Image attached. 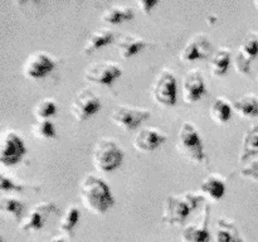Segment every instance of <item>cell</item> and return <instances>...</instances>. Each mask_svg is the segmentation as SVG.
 Here are the masks:
<instances>
[{
	"instance_id": "obj_2",
	"label": "cell",
	"mask_w": 258,
	"mask_h": 242,
	"mask_svg": "<svg viewBox=\"0 0 258 242\" xmlns=\"http://www.w3.org/2000/svg\"><path fill=\"white\" fill-rule=\"evenodd\" d=\"M206 201L201 193L183 192L180 194H170L164 201L161 221L168 226H178L184 223L189 214L197 209L201 202Z\"/></svg>"
},
{
	"instance_id": "obj_35",
	"label": "cell",
	"mask_w": 258,
	"mask_h": 242,
	"mask_svg": "<svg viewBox=\"0 0 258 242\" xmlns=\"http://www.w3.org/2000/svg\"><path fill=\"white\" fill-rule=\"evenodd\" d=\"M30 242H34V241H30Z\"/></svg>"
},
{
	"instance_id": "obj_11",
	"label": "cell",
	"mask_w": 258,
	"mask_h": 242,
	"mask_svg": "<svg viewBox=\"0 0 258 242\" xmlns=\"http://www.w3.org/2000/svg\"><path fill=\"white\" fill-rule=\"evenodd\" d=\"M55 67V58L45 50H37L25 58L23 63V75L27 78L37 80L47 76Z\"/></svg>"
},
{
	"instance_id": "obj_31",
	"label": "cell",
	"mask_w": 258,
	"mask_h": 242,
	"mask_svg": "<svg viewBox=\"0 0 258 242\" xmlns=\"http://www.w3.org/2000/svg\"><path fill=\"white\" fill-rule=\"evenodd\" d=\"M239 174H241L242 176H244V178L253 179V180L258 182V158L252 160L251 163L247 164V165H244L243 168L241 169V171H239Z\"/></svg>"
},
{
	"instance_id": "obj_1",
	"label": "cell",
	"mask_w": 258,
	"mask_h": 242,
	"mask_svg": "<svg viewBox=\"0 0 258 242\" xmlns=\"http://www.w3.org/2000/svg\"><path fill=\"white\" fill-rule=\"evenodd\" d=\"M83 206L93 214H105L115 204L108 184L95 174H86L80 182L78 192Z\"/></svg>"
},
{
	"instance_id": "obj_28",
	"label": "cell",
	"mask_w": 258,
	"mask_h": 242,
	"mask_svg": "<svg viewBox=\"0 0 258 242\" xmlns=\"http://www.w3.org/2000/svg\"><path fill=\"white\" fill-rule=\"evenodd\" d=\"M32 134L34 138L40 140H48V139L55 138V128L54 124L48 118V120H37L32 125Z\"/></svg>"
},
{
	"instance_id": "obj_22",
	"label": "cell",
	"mask_w": 258,
	"mask_h": 242,
	"mask_svg": "<svg viewBox=\"0 0 258 242\" xmlns=\"http://www.w3.org/2000/svg\"><path fill=\"white\" fill-rule=\"evenodd\" d=\"M232 107L242 117H256L258 116V96L254 93H244L232 102Z\"/></svg>"
},
{
	"instance_id": "obj_9",
	"label": "cell",
	"mask_w": 258,
	"mask_h": 242,
	"mask_svg": "<svg viewBox=\"0 0 258 242\" xmlns=\"http://www.w3.org/2000/svg\"><path fill=\"white\" fill-rule=\"evenodd\" d=\"M150 116L151 112L148 108L128 105L116 106L110 113V118L112 120V123L126 131L136 129L139 125H141L143 121L148 120Z\"/></svg>"
},
{
	"instance_id": "obj_19",
	"label": "cell",
	"mask_w": 258,
	"mask_h": 242,
	"mask_svg": "<svg viewBox=\"0 0 258 242\" xmlns=\"http://www.w3.org/2000/svg\"><path fill=\"white\" fill-rule=\"evenodd\" d=\"M199 192L204 198H208L209 201H219L226 193V179L218 174H209L202 182Z\"/></svg>"
},
{
	"instance_id": "obj_8",
	"label": "cell",
	"mask_w": 258,
	"mask_h": 242,
	"mask_svg": "<svg viewBox=\"0 0 258 242\" xmlns=\"http://www.w3.org/2000/svg\"><path fill=\"white\" fill-rule=\"evenodd\" d=\"M153 98L163 106H173L176 103V78L170 70H163L154 80L151 87Z\"/></svg>"
},
{
	"instance_id": "obj_3",
	"label": "cell",
	"mask_w": 258,
	"mask_h": 242,
	"mask_svg": "<svg viewBox=\"0 0 258 242\" xmlns=\"http://www.w3.org/2000/svg\"><path fill=\"white\" fill-rule=\"evenodd\" d=\"M176 149L180 155L193 163H204L207 159L203 139L196 126L188 121H184L179 129Z\"/></svg>"
},
{
	"instance_id": "obj_20",
	"label": "cell",
	"mask_w": 258,
	"mask_h": 242,
	"mask_svg": "<svg viewBox=\"0 0 258 242\" xmlns=\"http://www.w3.org/2000/svg\"><path fill=\"white\" fill-rule=\"evenodd\" d=\"M113 40H115V33L112 30L108 29V28H97V29L92 30L87 35L85 44L82 45V49H81V53L91 54L100 47H103V45L108 44Z\"/></svg>"
},
{
	"instance_id": "obj_23",
	"label": "cell",
	"mask_w": 258,
	"mask_h": 242,
	"mask_svg": "<svg viewBox=\"0 0 258 242\" xmlns=\"http://www.w3.org/2000/svg\"><path fill=\"white\" fill-rule=\"evenodd\" d=\"M135 17V9L130 5H111L101 14V22L108 24H118L125 20H131Z\"/></svg>"
},
{
	"instance_id": "obj_18",
	"label": "cell",
	"mask_w": 258,
	"mask_h": 242,
	"mask_svg": "<svg viewBox=\"0 0 258 242\" xmlns=\"http://www.w3.org/2000/svg\"><path fill=\"white\" fill-rule=\"evenodd\" d=\"M213 242H244V238L232 219L219 217L216 222Z\"/></svg>"
},
{
	"instance_id": "obj_25",
	"label": "cell",
	"mask_w": 258,
	"mask_h": 242,
	"mask_svg": "<svg viewBox=\"0 0 258 242\" xmlns=\"http://www.w3.org/2000/svg\"><path fill=\"white\" fill-rule=\"evenodd\" d=\"M229 65H231V50L226 47H221L214 50L209 59V68L212 75L214 76L226 75Z\"/></svg>"
},
{
	"instance_id": "obj_15",
	"label": "cell",
	"mask_w": 258,
	"mask_h": 242,
	"mask_svg": "<svg viewBox=\"0 0 258 242\" xmlns=\"http://www.w3.org/2000/svg\"><path fill=\"white\" fill-rule=\"evenodd\" d=\"M181 91H183V100L186 103L196 102L202 96L206 95V81H204V76L202 71H199L198 68H193V70L188 71L184 75Z\"/></svg>"
},
{
	"instance_id": "obj_17",
	"label": "cell",
	"mask_w": 258,
	"mask_h": 242,
	"mask_svg": "<svg viewBox=\"0 0 258 242\" xmlns=\"http://www.w3.org/2000/svg\"><path fill=\"white\" fill-rule=\"evenodd\" d=\"M151 44L153 42L150 40L134 34H122L116 39V48L121 58L131 57Z\"/></svg>"
},
{
	"instance_id": "obj_6",
	"label": "cell",
	"mask_w": 258,
	"mask_h": 242,
	"mask_svg": "<svg viewBox=\"0 0 258 242\" xmlns=\"http://www.w3.org/2000/svg\"><path fill=\"white\" fill-rule=\"evenodd\" d=\"M70 108L73 117L82 123L100 110L101 100L92 90L83 87L75 93Z\"/></svg>"
},
{
	"instance_id": "obj_14",
	"label": "cell",
	"mask_w": 258,
	"mask_h": 242,
	"mask_svg": "<svg viewBox=\"0 0 258 242\" xmlns=\"http://www.w3.org/2000/svg\"><path fill=\"white\" fill-rule=\"evenodd\" d=\"M212 50H213V44L211 43L209 38L206 34H203V33H198V34L193 35L186 42L179 57L184 62H191V60L196 59H206L209 55L213 54Z\"/></svg>"
},
{
	"instance_id": "obj_5",
	"label": "cell",
	"mask_w": 258,
	"mask_h": 242,
	"mask_svg": "<svg viewBox=\"0 0 258 242\" xmlns=\"http://www.w3.org/2000/svg\"><path fill=\"white\" fill-rule=\"evenodd\" d=\"M122 75V67L112 60H96L90 63L83 71V78L97 85H112Z\"/></svg>"
},
{
	"instance_id": "obj_34",
	"label": "cell",
	"mask_w": 258,
	"mask_h": 242,
	"mask_svg": "<svg viewBox=\"0 0 258 242\" xmlns=\"http://www.w3.org/2000/svg\"><path fill=\"white\" fill-rule=\"evenodd\" d=\"M253 5H254V7H256L257 9H258V0H254V2H253Z\"/></svg>"
},
{
	"instance_id": "obj_12",
	"label": "cell",
	"mask_w": 258,
	"mask_h": 242,
	"mask_svg": "<svg viewBox=\"0 0 258 242\" xmlns=\"http://www.w3.org/2000/svg\"><path fill=\"white\" fill-rule=\"evenodd\" d=\"M58 211V207L54 202H42L38 203L28 212L24 218L19 222L18 228L22 232H35L43 228L47 219L54 212Z\"/></svg>"
},
{
	"instance_id": "obj_29",
	"label": "cell",
	"mask_w": 258,
	"mask_h": 242,
	"mask_svg": "<svg viewBox=\"0 0 258 242\" xmlns=\"http://www.w3.org/2000/svg\"><path fill=\"white\" fill-rule=\"evenodd\" d=\"M57 111V105L54 100L49 97H45L40 100L33 108V113L37 117V120H48L50 116H53Z\"/></svg>"
},
{
	"instance_id": "obj_4",
	"label": "cell",
	"mask_w": 258,
	"mask_h": 242,
	"mask_svg": "<svg viewBox=\"0 0 258 242\" xmlns=\"http://www.w3.org/2000/svg\"><path fill=\"white\" fill-rule=\"evenodd\" d=\"M123 150L113 139L102 138L96 143L92 153L93 165L100 171H112L122 164Z\"/></svg>"
},
{
	"instance_id": "obj_10",
	"label": "cell",
	"mask_w": 258,
	"mask_h": 242,
	"mask_svg": "<svg viewBox=\"0 0 258 242\" xmlns=\"http://www.w3.org/2000/svg\"><path fill=\"white\" fill-rule=\"evenodd\" d=\"M258 57V33L248 32L239 44L234 55V68L241 75H249L251 66Z\"/></svg>"
},
{
	"instance_id": "obj_27",
	"label": "cell",
	"mask_w": 258,
	"mask_h": 242,
	"mask_svg": "<svg viewBox=\"0 0 258 242\" xmlns=\"http://www.w3.org/2000/svg\"><path fill=\"white\" fill-rule=\"evenodd\" d=\"M78 219H80V211L75 204H71L67 207L62 218H60L59 224H58V231L64 236L71 237L73 234V229H75Z\"/></svg>"
},
{
	"instance_id": "obj_36",
	"label": "cell",
	"mask_w": 258,
	"mask_h": 242,
	"mask_svg": "<svg viewBox=\"0 0 258 242\" xmlns=\"http://www.w3.org/2000/svg\"><path fill=\"white\" fill-rule=\"evenodd\" d=\"M257 78H258V76H257Z\"/></svg>"
},
{
	"instance_id": "obj_30",
	"label": "cell",
	"mask_w": 258,
	"mask_h": 242,
	"mask_svg": "<svg viewBox=\"0 0 258 242\" xmlns=\"http://www.w3.org/2000/svg\"><path fill=\"white\" fill-rule=\"evenodd\" d=\"M25 187L18 183L5 173L0 174V191L2 192H23Z\"/></svg>"
},
{
	"instance_id": "obj_16",
	"label": "cell",
	"mask_w": 258,
	"mask_h": 242,
	"mask_svg": "<svg viewBox=\"0 0 258 242\" xmlns=\"http://www.w3.org/2000/svg\"><path fill=\"white\" fill-rule=\"evenodd\" d=\"M166 141V135L156 128H143L134 138V146L139 151H153Z\"/></svg>"
},
{
	"instance_id": "obj_33",
	"label": "cell",
	"mask_w": 258,
	"mask_h": 242,
	"mask_svg": "<svg viewBox=\"0 0 258 242\" xmlns=\"http://www.w3.org/2000/svg\"><path fill=\"white\" fill-rule=\"evenodd\" d=\"M48 242H66V241L62 236H54V237H52V238H50Z\"/></svg>"
},
{
	"instance_id": "obj_7",
	"label": "cell",
	"mask_w": 258,
	"mask_h": 242,
	"mask_svg": "<svg viewBox=\"0 0 258 242\" xmlns=\"http://www.w3.org/2000/svg\"><path fill=\"white\" fill-rule=\"evenodd\" d=\"M27 148L22 136L14 130H5L0 139V163L2 165H14L24 156Z\"/></svg>"
},
{
	"instance_id": "obj_32",
	"label": "cell",
	"mask_w": 258,
	"mask_h": 242,
	"mask_svg": "<svg viewBox=\"0 0 258 242\" xmlns=\"http://www.w3.org/2000/svg\"><path fill=\"white\" fill-rule=\"evenodd\" d=\"M156 4H158V0H139V2L136 3V5H138L145 14L150 13V10L153 9Z\"/></svg>"
},
{
	"instance_id": "obj_21",
	"label": "cell",
	"mask_w": 258,
	"mask_h": 242,
	"mask_svg": "<svg viewBox=\"0 0 258 242\" xmlns=\"http://www.w3.org/2000/svg\"><path fill=\"white\" fill-rule=\"evenodd\" d=\"M258 155V123L249 126L242 139L241 150H239L238 160L244 163L248 159Z\"/></svg>"
},
{
	"instance_id": "obj_24",
	"label": "cell",
	"mask_w": 258,
	"mask_h": 242,
	"mask_svg": "<svg viewBox=\"0 0 258 242\" xmlns=\"http://www.w3.org/2000/svg\"><path fill=\"white\" fill-rule=\"evenodd\" d=\"M232 113H233L232 103L222 96H217L209 107V116L214 123L219 125L228 123L232 117Z\"/></svg>"
},
{
	"instance_id": "obj_13",
	"label": "cell",
	"mask_w": 258,
	"mask_h": 242,
	"mask_svg": "<svg viewBox=\"0 0 258 242\" xmlns=\"http://www.w3.org/2000/svg\"><path fill=\"white\" fill-rule=\"evenodd\" d=\"M209 218H211V204L208 202L204 203L203 212L201 218L197 222H191L184 227L181 232V241L183 242H211L212 236L209 232Z\"/></svg>"
},
{
	"instance_id": "obj_26",
	"label": "cell",
	"mask_w": 258,
	"mask_h": 242,
	"mask_svg": "<svg viewBox=\"0 0 258 242\" xmlns=\"http://www.w3.org/2000/svg\"><path fill=\"white\" fill-rule=\"evenodd\" d=\"M0 211L14 221L20 222L24 218L25 204L24 202L13 196H2L0 197Z\"/></svg>"
}]
</instances>
